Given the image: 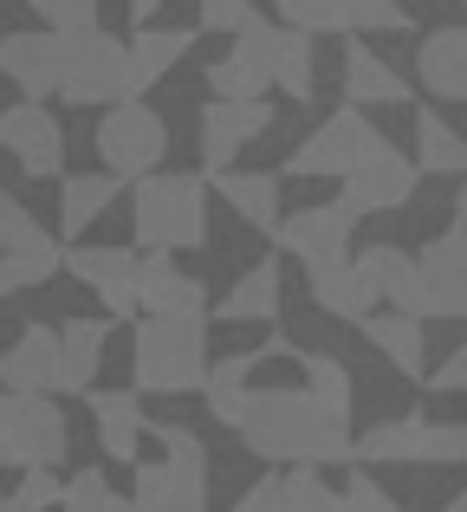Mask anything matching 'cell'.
<instances>
[{
	"instance_id": "obj_1",
	"label": "cell",
	"mask_w": 467,
	"mask_h": 512,
	"mask_svg": "<svg viewBox=\"0 0 467 512\" xmlns=\"http://www.w3.org/2000/svg\"><path fill=\"white\" fill-rule=\"evenodd\" d=\"M305 383L253 389L240 415V448L266 467H331L351 461V370L325 350H292Z\"/></svg>"
},
{
	"instance_id": "obj_2",
	"label": "cell",
	"mask_w": 467,
	"mask_h": 512,
	"mask_svg": "<svg viewBox=\"0 0 467 512\" xmlns=\"http://www.w3.org/2000/svg\"><path fill=\"white\" fill-rule=\"evenodd\" d=\"M208 363V312H137L130 376L143 396H202Z\"/></svg>"
},
{
	"instance_id": "obj_3",
	"label": "cell",
	"mask_w": 467,
	"mask_h": 512,
	"mask_svg": "<svg viewBox=\"0 0 467 512\" xmlns=\"http://www.w3.org/2000/svg\"><path fill=\"white\" fill-rule=\"evenodd\" d=\"M130 240L150 253L208 247V175L150 169L130 182Z\"/></svg>"
},
{
	"instance_id": "obj_4",
	"label": "cell",
	"mask_w": 467,
	"mask_h": 512,
	"mask_svg": "<svg viewBox=\"0 0 467 512\" xmlns=\"http://www.w3.org/2000/svg\"><path fill=\"white\" fill-rule=\"evenodd\" d=\"M150 441L163 461H137L130 474V506L137 512H202L208 506V448L182 422H150Z\"/></svg>"
},
{
	"instance_id": "obj_5",
	"label": "cell",
	"mask_w": 467,
	"mask_h": 512,
	"mask_svg": "<svg viewBox=\"0 0 467 512\" xmlns=\"http://www.w3.org/2000/svg\"><path fill=\"white\" fill-rule=\"evenodd\" d=\"M467 461V422H429L396 415L351 441V467H461Z\"/></svg>"
},
{
	"instance_id": "obj_6",
	"label": "cell",
	"mask_w": 467,
	"mask_h": 512,
	"mask_svg": "<svg viewBox=\"0 0 467 512\" xmlns=\"http://www.w3.org/2000/svg\"><path fill=\"white\" fill-rule=\"evenodd\" d=\"M383 143L390 137L364 117V104H344V111H331L325 124L286 156V175L292 182H344V175L364 163V156H377Z\"/></svg>"
},
{
	"instance_id": "obj_7",
	"label": "cell",
	"mask_w": 467,
	"mask_h": 512,
	"mask_svg": "<svg viewBox=\"0 0 467 512\" xmlns=\"http://www.w3.org/2000/svg\"><path fill=\"white\" fill-rule=\"evenodd\" d=\"M52 273H65L59 234H46L33 221V208L13 188H0V292H33Z\"/></svg>"
},
{
	"instance_id": "obj_8",
	"label": "cell",
	"mask_w": 467,
	"mask_h": 512,
	"mask_svg": "<svg viewBox=\"0 0 467 512\" xmlns=\"http://www.w3.org/2000/svg\"><path fill=\"white\" fill-rule=\"evenodd\" d=\"M98 156H104V169H117L124 182H137V175L163 169V156H169L163 117H156L143 98L104 104V117H98Z\"/></svg>"
},
{
	"instance_id": "obj_9",
	"label": "cell",
	"mask_w": 467,
	"mask_h": 512,
	"mask_svg": "<svg viewBox=\"0 0 467 512\" xmlns=\"http://www.w3.org/2000/svg\"><path fill=\"white\" fill-rule=\"evenodd\" d=\"M124 65H130V39L85 26V33H65V78L59 98L65 104H117L124 98Z\"/></svg>"
},
{
	"instance_id": "obj_10",
	"label": "cell",
	"mask_w": 467,
	"mask_h": 512,
	"mask_svg": "<svg viewBox=\"0 0 467 512\" xmlns=\"http://www.w3.org/2000/svg\"><path fill=\"white\" fill-rule=\"evenodd\" d=\"M0 422H7L13 467H59L65 461V415L39 389H0Z\"/></svg>"
},
{
	"instance_id": "obj_11",
	"label": "cell",
	"mask_w": 467,
	"mask_h": 512,
	"mask_svg": "<svg viewBox=\"0 0 467 512\" xmlns=\"http://www.w3.org/2000/svg\"><path fill=\"white\" fill-rule=\"evenodd\" d=\"M0 150L13 156V169L26 182H52L65 169V130L46 111V98H20V104L0 111Z\"/></svg>"
},
{
	"instance_id": "obj_12",
	"label": "cell",
	"mask_w": 467,
	"mask_h": 512,
	"mask_svg": "<svg viewBox=\"0 0 467 512\" xmlns=\"http://www.w3.org/2000/svg\"><path fill=\"white\" fill-rule=\"evenodd\" d=\"M0 78H7L20 98H59L65 78V33L59 26H20V33H0Z\"/></svg>"
},
{
	"instance_id": "obj_13",
	"label": "cell",
	"mask_w": 467,
	"mask_h": 512,
	"mask_svg": "<svg viewBox=\"0 0 467 512\" xmlns=\"http://www.w3.org/2000/svg\"><path fill=\"white\" fill-rule=\"evenodd\" d=\"M351 234H357V208H351V201H325V208L279 214V227H273L279 253H292L305 273H312V266H325V260H344V253H357Z\"/></svg>"
},
{
	"instance_id": "obj_14",
	"label": "cell",
	"mask_w": 467,
	"mask_h": 512,
	"mask_svg": "<svg viewBox=\"0 0 467 512\" xmlns=\"http://www.w3.org/2000/svg\"><path fill=\"white\" fill-rule=\"evenodd\" d=\"M286 26L305 33H409V7L403 0H273Z\"/></svg>"
},
{
	"instance_id": "obj_15",
	"label": "cell",
	"mask_w": 467,
	"mask_h": 512,
	"mask_svg": "<svg viewBox=\"0 0 467 512\" xmlns=\"http://www.w3.org/2000/svg\"><path fill=\"white\" fill-rule=\"evenodd\" d=\"M416 182H422L416 156H403V150L383 143L377 156H364V163L344 175V201L357 208V221H364V214H396V208L416 201Z\"/></svg>"
},
{
	"instance_id": "obj_16",
	"label": "cell",
	"mask_w": 467,
	"mask_h": 512,
	"mask_svg": "<svg viewBox=\"0 0 467 512\" xmlns=\"http://www.w3.org/2000/svg\"><path fill=\"white\" fill-rule=\"evenodd\" d=\"M273 130V104L266 98H208L202 104V169H228L253 137Z\"/></svg>"
},
{
	"instance_id": "obj_17",
	"label": "cell",
	"mask_w": 467,
	"mask_h": 512,
	"mask_svg": "<svg viewBox=\"0 0 467 512\" xmlns=\"http://www.w3.org/2000/svg\"><path fill=\"white\" fill-rule=\"evenodd\" d=\"M416 260L422 286H429V318H467V227L448 221Z\"/></svg>"
},
{
	"instance_id": "obj_18",
	"label": "cell",
	"mask_w": 467,
	"mask_h": 512,
	"mask_svg": "<svg viewBox=\"0 0 467 512\" xmlns=\"http://www.w3.org/2000/svg\"><path fill=\"white\" fill-rule=\"evenodd\" d=\"M305 286H312V305L325 318H338V325H364V318L377 312V286H370V273H364V260H357V253L312 266V273H305Z\"/></svg>"
},
{
	"instance_id": "obj_19",
	"label": "cell",
	"mask_w": 467,
	"mask_h": 512,
	"mask_svg": "<svg viewBox=\"0 0 467 512\" xmlns=\"http://www.w3.org/2000/svg\"><path fill=\"white\" fill-rule=\"evenodd\" d=\"M344 512V493L318 480V467H266V480H253L240 493V512Z\"/></svg>"
},
{
	"instance_id": "obj_20",
	"label": "cell",
	"mask_w": 467,
	"mask_h": 512,
	"mask_svg": "<svg viewBox=\"0 0 467 512\" xmlns=\"http://www.w3.org/2000/svg\"><path fill=\"white\" fill-rule=\"evenodd\" d=\"M130 286H137L143 312H215L202 279L182 273L169 253H150V247H137V273H130Z\"/></svg>"
},
{
	"instance_id": "obj_21",
	"label": "cell",
	"mask_w": 467,
	"mask_h": 512,
	"mask_svg": "<svg viewBox=\"0 0 467 512\" xmlns=\"http://www.w3.org/2000/svg\"><path fill=\"white\" fill-rule=\"evenodd\" d=\"M85 409H91V422H98L104 454H111L117 467H137L143 441H150V415H143V402L130 396V389H98V383H91Z\"/></svg>"
},
{
	"instance_id": "obj_22",
	"label": "cell",
	"mask_w": 467,
	"mask_h": 512,
	"mask_svg": "<svg viewBox=\"0 0 467 512\" xmlns=\"http://www.w3.org/2000/svg\"><path fill=\"white\" fill-rule=\"evenodd\" d=\"M208 91L215 98H266L273 91V65H266V20L240 26L234 46L208 65Z\"/></svg>"
},
{
	"instance_id": "obj_23",
	"label": "cell",
	"mask_w": 467,
	"mask_h": 512,
	"mask_svg": "<svg viewBox=\"0 0 467 512\" xmlns=\"http://www.w3.org/2000/svg\"><path fill=\"white\" fill-rule=\"evenodd\" d=\"M279 350H286V338H273V344H260V350H234V357L208 363L202 396H208V415H215L221 428H240V415H247V396H253V376H260V363H273Z\"/></svg>"
},
{
	"instance_id": "obj_24",
	"label": "cell",
	"mask_w": 467,
	"mask_h": 512,
	"mask_svg": "<svg viewBox=\"0 0 467 512\" xmlns=\"http://www.w3.org/2000/svg\"><path fill=\"white\" fill-rule=\"evenodd\" d=\"M357 260H364L370 286H377V305H396V312L429 318V286H422V260H416L409 247H390V240H377V247H357Z\"/></svg>"
},
{
	"instance_id": "obj_25",
	"label": "cell",
	"mask_w": 467,
	"mask_h": 512,
	"mask_svg": "<svg viewBox=\"0 0 467 512\" xmlns=\"http://www.w3.org/2000/svg\"><path fill=\"white\" fill-rule=\"evenodd\" d=\"M0 389L59 396V325H20V338L0 350Z\"/></svg>"
},
{
	"instance_id": "obj_26",
	"label": "cell",
	"mask_w": 467,
	"mask_h": 512,
	"mask_svg": "<svg viewBox=\"0 0 467 512\" xmlns=\"http://www.w3.org/2000/svg\"><path fill=\"white\" fill-rule=\"evenodd\" d=\"M195 33L189 26H137L130 33V65H124V98H150L163 85V72H176L189 59Z\"/></svg>"
},
{
	"instance_id": "obj_27",
	"label": "cell",
	"mask_w": 467,
	"mask_h": 512,
	"mask_svg": "<svg viewBox=\"0 0 467 512\" xmlns=\"http://www.w3.org/2000/svg\"><path fill=\"white\" fill-rule=\"evenodd\" d=\"M416 78L429 98L467 104V26H435L416 46Z\"/></svg>"
},
{
	"instance_id": "obj_28",
	"label": "cell",
	"mask_w": 467,
	"mask_h": 512,
	"mask_svg": "<svg viewBox=\"0 0 467 512\" xmlns=\"http://www.w3.org/2000/svg\"><path fill=\"white\" fill-rule=\"evenodd\" d=\"M357 331H364V338L377 344L383 357H390V370H396V376H409V383H422V376H429V344H422V318H416V312L377 305V312H370Z\"/></svg>"
},
{
	"instance_id": "obj_29",
	"label": "cell",
	"mask_w": 467,
	"mask_h": 512,
	"mask_svg": "<svg viewBox=\"0 0 467 512\" xmlns=\"http://www.w3.org/2000/svg\"><path fill=\"white\" fill-rule=\"evenodd\" d=\"M104 344H111V325L104 318H65L59 325V389L65 396H85L98 383Z\"/></svg>"
},
{
	"instance_id": "obj_30",
	"label": "cell",
	"mask_w": 467,
	"mask_h": 512,
	"mask_svg": "<svg viewBox=\"0 0 467 512\" xmlns=\"http://www.w3.org/2000/svg\"><path fill=\"white\" fill-rule=\"evenodd\" d=\"M266 65H273V85L286 91L292 104H305L312 98V85H318V59H312V33L305 26H286V20H266Z\"/></svg>"
},
{
	"instance_id": "obj_31",
	"label": "cell",
	"mask_w": 467,
	"mask_h": 512,
	"mask_svg": "<svg viewBox=\"0 0 467 512\" xmlns=\"http://www.w3.org/2000/svg\"><path fill=\"white\" fill-rule=\"evenodd\" d=\"M208 182H215V195L228 201V208L253 227V234H273L279 214H286V208H279V175H253V169H234V163H228V169L208 175Z\"/></svg>"
},
{
	"instance_id": "obj_32",
	"label": "cell",
	"mask_w": 467,
	"mask_h": 512,
	"mask_svg": "<svg viewBox=\"0 0 467 512\" xmlns=\"http://www.w3.org/2000/svg\"><path fill=\"white\" fill-rule=\"evenodd\" d=\"M344 98L351 104H409V78L396 72L390 59H377V52L364 46V39H351L344 46Z\"/></svg>"
},
{
	"instance_id": "obj_33",
	"label": "cell",
	"mask_w": 467,
	"mask_h": 512,
	"mask_svg": "<svg viewBox=\"0 0 467 512\" xmlns=\"http://www.w3.org/2000/svg\"><path fill=\"white\" fill-rule=\"evenodd\" d=\"M279 305H286L279 299V260H260V266H247V273L221 292L215 318H228V325H273Z\"/></svg>"
},
{
	"instance_id": "obj_34",
	"label": "cell",
	"mask_w": 467,
	"mask_h": 512,
	"mask_svg": "<svg viewBox=\"0 0 467 512\" xmlns=\"http://www.w3.org/2000/svg\"><path fill=\"white\" fill-rule=\"evenodd\" d=\"M124 195V175L117 169H98V175H65L59 182V234L65 240H78L91 221H98L111 201Z\"/></svg>"
},
{
	"instance_id": "obj_35",
	"label": "cell",
	"mask_w": 467,
	"mask_h": 512,
	"mask_svg": "<svg viewBox=\"0 0 467 512\" xmlns=\"http://www.w3.org/2000/svg\"><path fill=\"white\" fill-rule=\"evenodd\" d=\"M416 169L422 175H467V137L442 111H416Z\"/></svg>"
},
{
	"instance_id": "obj_36",
	"label": "cell",
	"mask_w": 467,
	"mask_h": 512,
	"mask_svg": "<svg viewBox=\"0 0 467 512\" xmlns=\"http://www.w3.org/2000/svg\"><path fill=\"white\" fill-rule=\"evenodd\" d=\"M65 273L78 279V286H111V279H130L137 273V240H130V247H65Z\"/></svg>"
},
{
	"instance_id": "obj_37",
	"label": "cell",
	"mask_w": 467,
	"mask_h": 512,
	"mask_svg": "<svg viewBox=\"0 0 467 512\" xmlns=\"http://www.w3.org/2000/svg\"><path fill=\"white\" fill-rule=\"evenodd\" d=\"M39 506H65V480L52 467H20V487L0 500V512H39Z\"/></svg>"
},
{
	"instance_id": "obj_38",
	"label": "cell",
	"mask_w": 467,
	"mask_h": 512,
	"mask_svg": "<svg viewBox=\"0 0 467 512\" xmlns=\"http://www.w3.org/2000/svg\"><path fill=\"white\" fill-rule=\"evenodd\" d=\"M65 506H78V512H117V506H124V493H117L98 467H78V474L65 480Z\"/></svg>"
},
{
	"instance_id": "obj_39",
	"label": "cell",
	"mask_w": 467,
	"mask_h": 512,
	"mask_svg": "<svg viewBox=\"0 0 467 512\" xmlns=\"http://www.w3.org/2000/svg\"><path fill=\"white\" fill-rule=\"evenodd\" d=\"M260 13H253V0H202V33H240V26H253Z\"/></svg>"
},
{
	"instance_id": "obj_40",
	"label": "cell",
	"mask_w": 467,
	"mask_h": 512,
	"mask_svg": "<svg viewBox=\"0 0 467 512\" xmlns=\"http://www.w3.org/2000/svg\"><path fill=\"white\" fill-rule=\"evenodd\" d=\"M344 512H396V500L370 480V467H357L351 487H344Z\"/></svg>"
},
{
	"instance_id": "obj_41",
	"label": "cell",
	"mask_w": 467,
	"mask_h": 512,
	"mask_svg": "<svg viewBox=\"0 0 467 512\" xmlns=\"http://www.w3.org/2000/svg\"><path fill=\"white\" fill-rule=\"evenodd\" d=\"M429 389H442V396H467V338H461V350H448L442 363H435L429 376H422Z\"/></svg>"
},
{
	"instance_id": "obj_42",
	"label": "cell",
	"mask_w": 467,
	"mask_h": 512,
	"mask_svg": "<svg viewBox=\"0 0 467 512\" xmlns=\"http://www.w3.org/2000/svg\"><path fill=\"white\" fill-rule=\"evenodd\" d=\"M46 20L59 26V33H85V26H98V0H52Z\"/></svg>"
},
{
	"instance_id": "obj_43",
	"label": "cell",
	"mask_w": 467,
	"mask_h": 512,
	"mask_svg": "<svg viewBox=\"0 0 467 512\" xmlns=\"http://www.w3.org/2000/svg\"><path fill=\"white\" fill-rule=\"evenodd\" d=\"M156 7H163V0H130V20H137V26H143V20H150V13H156Z\"/></svg>"
},
{
	"instance_id": "obj_44",
	"label": "cell",
	"mask_w": 467,
	"mask_h": 512,
	"mask_svg": "<svg viewBox=\"0 0 467 512\" xmlns=\"http://www.w3.org/2000/svg\"><path fill=\"white\" fill-rule=\"evenodd\" d=\"M455 227H467V175H461V195H455Z\"/></svg>"
},
{
	"instance_id": "obj_45",
	"label": "cell",
	"mask_w": 467,
	"mask_h": 512,
	"mask_svg": "<svg viewBox=\"0 0 467 512\" xmlns=\"http://www.w3.org/2000/svg\"><path fill=\"white\" fill-rule=\"evenodd\" d=\"M0 467H13V448H7V422H0Z\"/></svg>"
},
{
	"instance_id": "obj_46",
	"label": "cell",
	"mask_w": 467,
	"mask_h": 512,
	"mask_svg": "<svg viewBox=\"0 0 467 512\" xmlns=\"http://www.w3.org/2000/svg\"><path fill=\"white\" fill-rule=\"evenodd\" d=\"M448 512H467V487H461V493H455V500H448Z\"/></svg>"
},
{
	"instance_id": "obj_47",
	"label": "cell",
	"mask_w": 467,
	"mask_h": 512,
	"mask_svg": "<svg viewBox=\"0 0 467 512\" xmlns=\"http://www.w3.org/2000/svg\"><path fill=\"white\" fill-rule=\"evenodd\" d=\"M26 7H33V13H46V7H52V0H26Z\"/></svg>"
},
{
	"instance_id": "obj_48",
	"label": "cell",
	"mask_w": 467,
	"mask_h": 512,
	"mask_svg": "<svg viewBox=\"0 0 467 512\" xmlns=\"http://www.w3.org/2000/svg\"><path fill=\"white\" fill-rule=\"evenodd\" d=\"M0 299H7V292H0Z\"/></svg>"
},
{
	"instance_id": "obj_49",
	"label": "cell",
	"mask_w": 467,
	"mask_h": 512,
	"mask_svg": "<svg viewBox=\"0 0 467 512\" xmlns=\"http://www.w3.org/2000/svg\"><path fill=\"white\" fill-rule=\"evenodd\" d=\"M461 7H467V0H461Z\"/></svg>"
}]
</instances>
